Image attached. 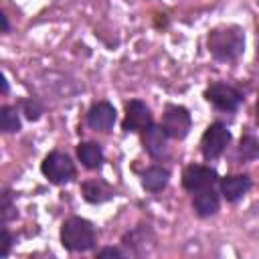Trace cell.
<instances>
[{"instance_id":"6da1fadb","label":"cell","mask_w":259,"mask_h":259,"mask_svg":"<svg viewBox=\"0 0 259 259\" xmlns=\"http://www.w3.org/2000/svg\"><path fill=\"white\" fill-rule=\"evenodd\" d=\"M61 243L69 251H89L95 245V229L89 221L71 217L61 227Z\"/></svg>"},{"instance_id":"7a4b0ae2","label":"cell","mask_w":259,"mask_h":259,"mask_svg":"<svg viewBox=\"0 0 259 259\" xmlns=\"http://www.w3.org/2000/svg\"><path fill=\"white\" fill-rule=\"evenodd\" d=\"M245 47V36L241 28L237 26H227V28H214L208 36V49L217 59L229 61L237 59L243 53Z\"/></svg>"},{"instance_id":"3957f363","label":"cell","mask_w":259,"mask_h":259,"mask_svg":"<svg viewBox=\"0 0 259 259\" xmlns=\"http://www.w3.org/2000/svg\"><path fill=\"white\" fill-rule=\"evenodd\" d=\"M40 168H42V174L55 184H65L75 176V166H73L71 158L63 152H51L42 160Z\"/></svg>"},{"instance_id":"277c9868","label":"cell","mask_w":259,"mask_h":259,"mask_svg":"<svg viewBox=\"0 0 259 259\" xmlns=\"http://www.w3.org/2000/svg\"><path fill=\"white\" fill-rule=\"evenodd\" d=\"M231 142V134L229 130L223 125V123H210L206 127V132L202 134V140H200V150L204 154V158L212 160V158H219L225 148L229 146Z\"/></svg>"},{"instance_id":"5b68a950","label":"cell","mask_w":259,"mask_h":259,"mask_svg":"<svg viewBox=\"0 0 259 259\" xmlns=\"http://www.w3.org/2000/svg\"><path fill=\"white\" fill-rule=\"evenodd\" d=\"M164 134L168 138H174V140H182L186 138V134L190 132V113L188 109L184 107H178V105H170L162 117V125Z\"/></svg>"},{"instance_id":"8992f818","label":"cell","mask_w":259,"mask_h":259,"mask_svg":"<svg viewBox=\"0 0 259 259\" xmlns=\"http://www.w3.org/2000/svg\"><path fill=\"white\" fill-rule=\"evenodd\" d=\"M204 97L219 109L223 111H233L239 107V103L243 101V95L239 89L227 85V83H212L206 91H204Z\"/></svg>"},{"instance_id":"52a82bcc","label":"cell","mask_w":259,"mask_h":259,"mask_svg":"<svg viewBox=\"0 0 259 259\" xmlns=\"http://www.w3.org/2000/svg\"><path fill=\"white\" fill-rule=\"evenodd\" d=\"M217 182V172L208 166H200V164H190L186 166V170L182 172V186L190 192L208 188Z\"/></svg>"},{"instance_id":"ba28073f","label":"cell","mask_w":259,"mask_h":259,"mask_svg":"<svg viewBox=\"0 0 259 259\" xmlns=\"http://www.w3.org/2000/svg\"><path fill=\"white\" fill-rule=\"evenodd\" d=\"M148 125H152V113L144 101H130L125 105V119L123 130L125 132H144Z\"/></svg>"},{"instance_id":"9c48e42d","label":"cell","mask_w":259,"mask_h":259,"mask_svg":"<svg viewBox=\"0 0 259 259\" xmlns=\"http://www.w3.org/2000/svg\"><path fill=\"white\" fill-rule=\"evenodd\" d=\"M115 123V107L107 101H97L87 113V125L97 132H109Z\"/></svg>"},{"instance_id":"30bf717a","label":"cell","mask_w":259,"mask_h":259,"mask_svg":"<svg viewBox=\"0 0 259 259\" xmlns=\"http://www.w3.org/2000/svg\"><path fill=\"white\" fill-rule=\"evenodd\" d=\"M251 188V178L237 174V176H225L221 180V192L229 202H235L239 198H243L247 194V190Z\"/></svg>"},{"instance_id":"8fae6325","label":"cell","mask_w":259,"mask_h":259,"mask_svg":"<svg viewBox=\"0 0 259 259\" xmlns=\"http://www.w3.org/2000/svg\"><path fill=\"white\" fill-rule=\"evenodd\" d=\"M219 194L212 190V186L208 188H202V190H196L194 192V200H192V206L196 210L198 217H210L219 210Z\"/></svg>"},{"instance_id":"7c38bea8","label":"cell","mask_w":259,"mask_h":259,"mask_svg":"<svg viewBox=\"0 0 259 259\" xmlns=\"http://www.w3.org/2000/svg\"><path fill=\"white\" fill-rule=\"evenodd\" d=\"M166 134H164V130L160 127V125H148L146 130H144V148H146V152L150 154V156H154V158H160L164 152H166Z\"/></svg>"},{"instance_id":"4fadbf2b","label":"cell","mask_w":259,"mask_h":259,"mask_svg":"<svg viewBox=\"0 0 259 259\" xmlns=\"http://www.w3.org/2000/svg\"><path fill=\"white\" fill-rule=\"evenodd\" d=\"M77 156H79V160L83 162V166L89 168V170L99 168L101 162H103V150H101V146L95 144V142H83V144H79Z\"/></svg>"},{"instance_id":"5bb4252c","label":"cell","mask_w":259,"mask_h":259,"mask_svg":"<svg viewBox=\"0 0 259 259\" xmlns=\"http://www.w3.org/2000/svg\"><path fill=\"white\" fill-rule=\"evenodd\" d=\"M168 178H170V172L166 168L154 166V168H148L142 174V186L150 192H158L168 184Z\"/></svg>"},{"instance_id":"9a60e30c","label":"cell","mask_w":259,"mask_h":259,"mask_svg":"<svg viewBox=\"0 0 259 259\" xmlns=\"http://www.w3.org/2000/svg\"><path fill=\"white\" fill-rule=\"evenodd\" d=\"M83 196H85V200H89V202H103L105 198L111 196V190H109L103 182L91 180V182H85V184H83Z\"/></svg>"},{"instance_id":"2e32d148","label":"cell","mask_w":259,"mask_h":259,"mask_svg":"<svg viewBox=\"0 0 259 259\" xmlns=\"http://www.w3.org/2000/svg\"><path fill=\"white\" fill-rule=\"evenodd\" d=\"M20 130V119L18 111L14 107H0V132L2 134H12Z\"/></svg>"},{"instance_id":"e0dca14e","label":"cell","mask_w":259,"mask_h":259,"mask_svg":"<svg viewBox=\"0 0 259 259\" xmlns=\"http://www.w3.org/2000/svg\"><path fill=\"white\" fill-rule=\"evenodd\" d=\"M241 154H243V160H253L257 156V140L253 136H247L241 140Z\"/></svg>"},{"instance_id":"ac0fdd59","label":"cell","mask_w":259,"mask_h":259,"mask_svg":"<svg viewBox=\"0 0 259 259\" xmlns=\"http://www.w3.org/2000/svg\"><path fill=\"white\" fill-rule=\"evenodd\" d=\"M8 210H12L14 212V196H12V192L10 190H0V214H4V212H8Z\"/></svg>"},{"instance_id":"d6986e66","label":"cell","mask_w":259,"mask_h":259,"mask_svg":"<svg viewBox=\"0 0 259 259\" xmlns=\"http://www.w3.org/2000/svg\"><path fill=\"white\" fill-rule=\"evenodd\" d=\"M12 243H14L12 235H10L6 229H0V257H4V255H8V253H10Z\"/></svg>"},{"instance_id":"ffe728a7","label":"cell","mask_w":259,"mask_h":259,"mask_svg":"<svg viewBox=\"0 0 259 259\" xmlns=\"http://www.w3.org/2000/svg\"><path fill=\"white\" fill-rule=\"evenodd\" d=\"M24 111H26L28 119H38L40 113H42V107L38 105V101H26L24 103Z\"/></svg>"},{"instance_id":"44dd1931","label":"cell","mask_w":259,"mask_h":259,"mask_svg":"<svg viewBox=\"0 0 259 259\" xmlns=\"http://www.w3.org/2000/svg\"><path fill=\"white\" fill-rule=\"evenodd\" d=\"M97 257H99V259H105V257H115V259H119V257H121V251H119V249H113V247H105V249H101V251L97 253Z\"/></svg>"},{"instance_id":"7402d4cb","label":"cell","mask_w":259,"mask_h":259,"mask_svg":"<svg viewBox=\"0 0 259 259\" xmlns=\"http://www.w3.org/2000/svg\"><path fill=\"white\" fill-rule=\"evenodd\" d=\"M8 91V81H6V77L0 73V93H6Z\"/></svg>"},{"instance_id":"603a6c76","label":"cell","mask_w":259,"mask_h":259,"mask_svg":"<svg viewBox=\"0 0 259 259\" xmlns=\"http://www.w3.org/2000/svg\"><path fill=\"white\" fill-rule=\"evenodd\" d=\"M4 30H8V20H6V16L0 12V32H4Z\"/></svg>"}]
</instances>
